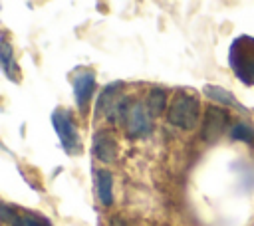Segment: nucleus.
Here are the masks:
<instances>
[{
  "mask_svg": "<svg viewBox=\"0 0 254 226\" xmlns=\"http://www.w3.org/2000/svg\"><path fill=\"white\" fill-rule=\"evenodd\" d=\"M0 63H2V69L10 81H20V69L16 65V59H14V50L4 36L0 40Z\"/></svg>",
  "mask_w": 254,
  "mask_h": 226,
  "instance_id": "nucleus-10",
  "label": "nucleus"
},
{
  "mask_svg": "<svg viewBox=\"0 0 254 226\" xmlns=\"http://www.w3.org/2000/svg\"><path fill=\"white\" fill-rule=\"evenodd\" d=\"M228 63L234 75L246 83L254 85V38L238 36L232 40L228 50Z\"/></svg>",
  "mask_w": 254,
  "mask_h": 226,
  "instance_id": "nucleus-2",
  "label": "nucleus"
},
{
  "mask_svg": "<svg viewBox=\"0 0 254 226\" xmlns=\"http://www.w3.org/2000/svg\"><path fill=\"white\" fill-rule=\"evenodd\" d=\"M93 93H95V75H93V71H79L73 77V99H75V103L81 111L87 109Z\"/></svg>",
  "mask_w": 254,
  "mask_h": 226,
  "instance_id": "nucleus-6",
  "label": "nucleus"
},
{
  "mask_svg": "<svg viewBox=\"0 0 254 226\" xmlns=\"http://www.w3.org/2000/svg\"><path fill=\"white\" fill-rule=\"evenodd\" d=\"M151 113L147 109V105L143 103H135L131 105L129 109V115H127V135L137 139V137H143V135H149L151 129H153V121H151Z\"/></svg>",
  "mask_w": 254,
  "mask_h": 226,
  "instance_id": "nucleus-4",
  "label": "nucleus"
},
{
  "mask_svg": "<svg viewBox=\"0 0 254 226\" xmlns=\"http://www.w3.org/2000/svg\"><path fill=\"white\" fill-rule=\"evenodd\" d=\"M0 216H2V220L6 222V224H10V226H20V220H22V214H18L14 208H10L8 204H2L0 206Z\"/></svg>",
  "mask_w": 254,
  "mask_h": 226,
  "instance_id": "nucleus-14",
  "label": "nucleus"
},
{
  "mask_svg": "<svg viewBox=\"0 0 254 226\" xmlns=\"http://www.w3.org/2000/svg\"><path fill=\"white\" fill-rule=\"evenodd\" d=\"M145 105H147V109H149V113H151L153 117L161 115V113L165 111V107H167V97H165V91H163V89H159V87L151 89Z\"/></svg>",
  "mask_w": 254,
  "mask_h": 226,
  "instance_id": "nucleus-12",
  "label": "nucleus"
},
{
  "mask_svg": "<svg viewBox=\"0 0 254 226\" xmlns=\"http://www.w3.org/2000/svg\"><path fill=\"white\" fill-rule=\"evenodd\" d=\"M117 141L109 131H97L93 135V155L101 163H113L117 159Z\"/></svg>",
  "mask_w": 254,
  "mask_h": 226,
  "instance_id": "nucleus-7",
  "label": "nucleus"
},
{
  "mask_svg": "<svg viewBox=\"0 0 254 226\" xmlns=\"http://www.w3.org/2000/svg\"><path fill=\"white\" fill-rule=\"evenodd\" d=\"M97 182V196L103 206H111L113 202V176L109 170H99L95 176Z\"/></svg>",
  "mask_w": 254,
  "mask_h": 226,
  "instance_id": "nucleus-11",
  "label": "nucleus"
},
{
  "mask_svg": "<svg viewBox=\"0 0 254 226\" xmlns=\"http://www.w3.org/2000/svg\"><path fill=\"white\" fill-rule=\"evenodd\" d=\"M167 119L171 125L183 129V131H192L198 121H200V103L192 91L179 89L169 105Z\"/></svg>",
  "mask_w": 254,
  "mask_h": 226,
  "instance_id": "nucleus-1",
  "label": "nucleus"
},
{
  "mask_svg": "<svg viewBox=\"0 0 254 226\" xmlns=\"http://www.w3.org/2000/svg\"><path fill=\"white\" fill-rule=\"evenodd\" d=\"M121 87H123L121 81H113V83H109V85L103 87V91L99 93L97 103H95V115H107L109 113V109L113 107V103L121 97Z\"/></svg>",
  "mask_w": 254,
  "mask_h": 226,
  "instance_id": "nucleus-9",
  "label": "nucleus"
},
{
  "mask_svg": "<svg viewBox=\"0 0 254 226\" xmlns=\"http://www.w3.org/2000/svg\"><path fill=\"white\" fill-rule=\"evenodd\" d=\"M226 121H228V115L224 109L216 105H208L204 113V123H202V139L208 143L216 141L226 127Z\"/></svg>",
  "mask_w": 254,
  "mask_h": 226,
  "instance_id": "nucleus-5",
  "label": "nucleus"
},
{
  "mask_svg": "<svg viewBox=\"0 0 254 226\" xmlns=\"http://www.w3.org/2000/svg\"><path fill=\"white\" fill-rule=\"evenodd\" d=\"M52 125L60 137V143L64 147V151L71 157L79 155L81 153V141H79V133H77V127L73 123V117L69 111L65 109H56L52 113Z\"/></svg>",
  "mask_w": 254,
  "mask_h": 226,
  "instance_id": "nucleus-3",
  "label": "nucleus"
},
{
  "mask_svg": "<svg viewBox=\"0 0 254 226\" xmlns=\"http://www.w3.org/2000/svg\"><path fill=\"white\" fill-rule=\"evenodd\" d=\"M230 139L244 141V143H254V129L246 123H236L234 127H230Z\"/></svg>",
  "mask_w": 254,
  "mask_h": 226,
  "instance_id": "nucleus-13",
  "label": "nucleus"
},
{
  "mask_svg": "<svg viewBox=\"0 0 254 226\" xmlns=\"http://www.w3.org/2000/svg\"><path fill=\"white\" fill-rule=\"evenodd\" d=\"M20 226H50V224H48L44 218L36 216V214H22Z\"/></svg>",
  "mask_w": 254,
  "mask_h": 226,
  "instance_id": "nucleus-15",
  "label": "nucleus"
},
{
  "mask_svg": "<svg viewBox=\"0 0 254 226\" xmlns=\"http://www.w3.org/2000/svg\"><path fill=\"white\" fill-rule=\"evenodd\" d=\"M202 93H204L208 99H212L214 103H220V105H226V107H232V109H238V111L246 113V107H244L228 89H224V87H220V85H204Z\"/></svg>",
  "mask_w": 254,
  "mask_h": 226,
  "instance_id": "nucleus-8",
  "label": "nucleus"
}]
</instances>
